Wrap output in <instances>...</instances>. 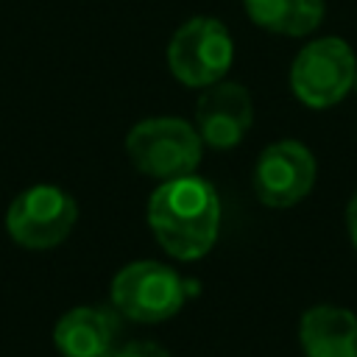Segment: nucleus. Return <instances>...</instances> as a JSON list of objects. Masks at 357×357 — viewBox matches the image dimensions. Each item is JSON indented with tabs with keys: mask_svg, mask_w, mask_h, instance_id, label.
I'll list each match as a JSON object with an SVG mask.
<instances>
[{
	"mask_svg": "<svg viewBox=\"0 0 357 357\" xmlns=\"http://www.w3.org/2000/svg\"><path fill=\"white\" fill-rule=\"evenodd\" d=\"M148 226L170 257L184 262L201 259L218 240L220 198L195 173L162 181L148 201Z\"/></svg>",
	"mask_w": 357,
	"mask_h": 357,
	"instance_id": "1",
	"label": "nucleus"
},
{
	"mask_svg": "<svg viewBox=\"0 0 357 357\" xmlns=\"http://www.w3.org/2000/svg\"><path fill=\"white\" fill-rule=\"evenodd\" d=\"M131 165L159 181L190 176L204 153V142L192 123L181 117H148L126 137Z\"/></svg>",
	"mask_w": 357,
	"mask_h": 357,
	"instance_id": "2",
	"label": "nucleus"
},
{
	"mask_svg": "<svg viewBox=\"0 0 357 357\" xmlns=\"http://www.w3.org/2000/svg\"><path fill=\"white\" fill-rule=\"evenodd\" d=\"M357 81V56L349 42L321 36L307 42L290 67V89L310 109L337 106Z\"/></svg>",
	"mask_w": 357,
	"mask_h": 357,
	"instance_id": "3",
	"label": "nucleus"
},
{
	"mask_svg": "<svg viewBox=\"0 0 357 357\" xmlns=\"http://www.w3.org/2000/svg\"><path fill=\"white\" fill-rule=\"evenodd\" d=\"M112 304L120 315L139 324H159L173 318L184 304V279L162 262L139 259L126 265L112 279Z\"/></svg>",
	"mask_w": 357,
	"mask_h": 357,
	"instance_id": "4",
	"label": "nucleus"
},
{
	"mask_svg": "<svg viewBox=\"0 0 357 357\" xmlns=\"http://www.w3.org/2000/svg\"><path fill=\"white\" fill-rule=\"evenodd\" d=\"M234 59V42L229 28L215 17L187 20L167 45L170 73L184 84L204 89L220 81Z\"/></svg>",
	"mask_w": 357,
	"mask_h": 357,
	"instance_id": "5",
	"label": "nucleus"
},
{
	"mask_svg": "<svg viewBox=\"0 0 357 357\" xmlns=\"http://www.w3.org/2000/svg\"><path fill=\"white\" fill-rule=\"evenodd\" d=\"M75 220V198L56 184H33L22 190L6 212V229L11 240L33 251L64 243Z\"/></svg>",
	"mask_w": 357,
	"mask_h": 357,
	"instance_id": "6",
	"label": "nucleus"
},
{
	"mask_svg": "<svg viewBox=\"0 0 357 357\" xmlns=\"http://www.w3.org/2000/svg\"><path fill=\"white\" fill-rule=\"evenodd\" d=\"M315 156L298 139L271 142L254 165V192L271 209L296 206L315 184Z\"/></svg>",
	"mask_w": 357,
	"mask_h": 357,
	"instance_id": "7",
	"label": "nucleus"
},
{
	"mask_svg": "<svg viewBox=\"0 0 357 357\" xmlns=\"http://www.w3.org/2000/svg\"><path fill=\"white\" fill-rule=\"evenodd\" d=\"M254 123L251 92L237 81H215L204 86L195 103V131L204 145L231 151L243 142Z\"/></svg>",
	"mask_w": 357,
	"mask_h": 357,
	"instance_id": "8",
	"label": "nucleus"
},
{
	"mask_svg": "<svg viewBox=\"0 0 357 357\" xmlns=\"http://www.w3.org/2000/svg\"><path fill=\"white\" fill-rule=\"evenodd\" d=\"M298 343L307 357H357V315L346 307L315 304L298 321Z\"/></svg>",
	"mask_w": 357,
	"mask_h": 357,
	"instance_id": "9",
	"label": "nucleus"
},
{
	"mask_svg": "<svg viewBox=\"0 0 357 357\" xmlns=\"http://www.w3.org/2000/svg\"><path fill=\"white\" fill-rule=\"evenodd\" d=\"M117 335V318L103 307H73L56 329L53 343L61 357H109Z\"/></svg>",
	"mask_w": 357,
	"mask_h": 357,
	"instance_id": "10",
	"label": "nucleus"
},
{
	"mask_svg": "<svg viewBox=\"0 0 357 357\" xmlns=\"http://www.w3.org/2000/svg\"><path fill=\"white\" fill-rule=\"evenodd\" d=\"M251 22L282 36H307L324 22V0H243Z\"/></svg>",
	"mask_w": 357,
	"mask_h": 357,
	"instance_id": "11",
	"label": "nucleus"
},
{
	"mask_svg": "<svg viewBox=\"0 0 357 357\" xmlns=\"http://www.w3.org/2000/svg\"><path fill=\"white\" fill-rule=\"evenodd\" d=\"M109 357H167V351L151 340H137V343H128L123 349H117L114 354Z\"/></svg>",
	"mask_w": 357,
	"mask_h": 357,
	"instance_id": "12",
	"label": "nucleus"
},
{
	"mask_svg": "<svg viewBox=\"0 0 357 357\" xmlns=\"http://www.w3.org/2000/svg\"><path fill=\"white\" fill-rule=\"evenodd\" d=\"M346 229H349V237H351V243L357 248V190L351 192L349 206H346Z\"/></svg>",
	"mask_w": 357,
	"mask_h": 357,
	"instance_id": "13",
	"label": "nucleus"
}]
</instances>
